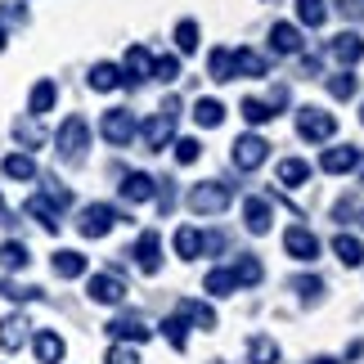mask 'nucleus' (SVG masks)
I'll return each instance as SVG.
<instances>
[{
  "label": "nucleus",
  "instance_id": "18",
  "mask_svg": "<svg viewBox=\"0 0 364 364\" xmlns=\"http://www.w3.org/2000/svg\"><path fill=\"white\" fill-rule=\"evenodd\" d=\"M54 100H59V86H54L50 77H41L32 86V100H27V117H46L54 108Z\"/></svg>",
  "mask_w": 364,
  "mask_h": 364
},
{
  "label": "nucleus",
  "instance_id": "47",
  "mask_svg": "<svg viewBox=\"0 0 364 364\" xmlns=\"http://www.w3.org/2000/svg\"><path fill=\"white\" fill-rule=\"evenodd\" d=\"M311 364H338V360H333V355H315Z\"/></svg>",
  "mask_w": 364,
  "mask_h": 364
},
{
  "label": "nucleus",
  "instance_id": "13",
  "mask_svg": "<svg viewBox=\"0 0 364 364\" xmlns=\"http://www.w3.org/2000/svg\"><path fill=\"white\" fill-rule=\"evenodd\" d=\"M32 351H36V360H41V364H63L68 346H63V338H59L54 328H41L36 338H32Z\"/></svg>",
  "mask_w": 364,
  "mask_h": 364
},
{
  "label": "nucleus",
  "instance_id": "34",
  "mask_svg": "<svg viewBox=\"0 0 364 364\" xmlns=\"http://www.w3.org/2000/svg\"><path fill=\"white\" fill-rule=\"evenodd\" d=\"M328 18V0H297V23L301 27H324Z\"/></svg>",
  "mask_w": 364,
  "mask_h": 364
},
{
  "label": "nucleus",
  "instance_id": "12",
  "mask_svg": "<svg viewBox=\"0 0 364 364\" xmlns=\"http://www.w3.org/2000/svg\"><path fill=\"white\" fill-rule=\"evenodd\" d=\"M108 333H113L117 342H149V338H153V328H149V324H144V319H139L135 311H131V315L108 319Z\"/></svg>",
  "mask_w": 364,
  "mask_h": 364
},
{
  "label": "nucleus",
  "instance_id": "28",
  "mask_svg": "<svg viewBox=\"0 0 364 364\" xmlns=\"http://www.w3.org/2000/svg\"><path fill=\"white\" fill-rule=\"evenodd\" d=\"M0 171L9 180H36V162H32V153H9V158L0 162Z\"/></svg>",
  "mask_w": 364,
  "mask_h": 364
},
{
  "label": "nucleus",
  "instance_id": "23",
  "mask_svg": "<svg viewBox=\"0 0 364 364\" xmlns=\"http://www.w3.org/2000/svg\"><path fill=\"white\" fill-rule=\"evenodd\" d=\"M27 342V319L23 315H5L0 319V351H18Z\"/></svg>",
  "mask_w": 364,
  "mask_h": 364
},
{
  "label": "nucleus",
  "instance_id": "42",
  "mask_svg": "<svg viewBox=\"0 0 364 364\" xmlns=\"http://www.w3.org/2000/svg\"><path fill=\"white\" fill-rule=\"evenodd\" d=\"M328 95H333V100H351V95H355V77L351 73H333L328 77Z\"/></svg>",
  "mask_w": 364,
  "mask_h": 364
},
{
  "label": "nucleus",
  "instance_id": "2",
  "mask_svg": "<svg viewBox=\"0 0 364 364\" xmlns=\"http://www.w3.org/2000/svg\"><path fill=\"white\" fill-rule=\"evenodd\" d=\"M135 135L144 139V149H149V153H162V149L176 139V100H166V104L158 108V113H153L144 126H139Z\"/></svg>",
  "mask_w": 364,
  "mask_h": 364
},
{
  "label": "nucleus",
  "instance_id": "44",
  "mask_svg": "<svg viewBox=\"0 0 364 364\" xmlns=\"http://www.w3.org/2000/svg\"><path fill=\"white\" fill-rule=\"evenodd\" d=\"M203 158V144L198 139H176V162L180 166H189V162H198Z\"/></svg>",
  "mask_w": 364,
  "mask_h": 364
},
{
  "label": "nucleus",
  "instance_id": "19",
  "mask_svg": "<svg viewBox=\"0 0 364 364\" xmlns=\"http://www.w3.org/2000/svg\"><path fill=\"white\" fill-rule=\"evenodd\" d=\"M230 63H234V77H265L270 73L265 54H257V50H230Z\"/></svg>",
  "mask_w": 364,
  "mask_h": 364
},
{
  "label": "nucleus",
  "instance_id": "48",
  "mask_svg": "<svg viewBox=\"0 0 364 364\" xmlns=\"http://www.w3.org/2000/svg\"><path fill=\"white\" fill-rule=\"evenodd\" d=\"M5 41H9V32H5V23H0V50H5Z\"/></svg>",
  "mask_w": 364,
  "mask_h": 364
},
{
  "label": "nucleus",
  "instance_id": "22",
  "mask_svg": "<svg viewBox=\"0 0 364 364\" xmlns=\"http://www.w3.org/2000/svg\"><path fill=\"white\" fill-rule=\"evenodd\" d=\"M270 50L274 54H301V32L292 23H274L270 27Z\"/></svg>",
  "mask_w": 364,
  "mask_h": 364
},
{
  "label": "nucleus",
  "instance_id": "43",
  "mask_svg": "<svg viewBox=\"0 0 364 364\" xmlns=\"http://www.w3.org/2000/svg\"><path fill=\"white\" fill-rule=\"evenodd\" d=\"M0 297H9V301H36V297H46L41 288H18V284H9V279H0Z\"/></svg>",
  "mask_w": 364,
  "mask_h": 364
},
{
  "label": "nucleus",
  "instance_id": "20",
  "mask_svg": "<svg viewBox=\"0 0 364 364\" xmlns=\"http://www.w3.org/2000/svg\"><path fill=\"white\" fill-rule=\"evenodd\" d=\"M50 265H54V274H59V279H81V274H86V257L73 252V247H59L50 257Z\"/></svg>",
  "mask_w": 364,
  "mask_h": 364
},
{
  "label": "nucleus",
  "instance_id": "40",
  "mask_svg": "<svg viewBox=\"0 0 364 364\" xmlns=\"http://www.w3.org/2000/svg\"><path fill=\"white\" fill-rule=\"evenodd\" d=\"M176 46H180V54H193V50H198V23H193V18H185V23L176 27Z\"/></svg>",
  "mask_w": 364,
  "mask_h": 364
},
{
  "label": "nucleus",
  "instance_id": "10",
  "mask_svg": "<svg viewBox=\"0 0 364 364\" xmlns=\"http://www.w3.org/2000/svg\"><path fill=\"white\" fill-rule=\"evenodd\" d=\"M149 77H153V54L144 46H131L126 50V63H122V86H139Z\"/></svg>",
  "mask_w": 364,
  "mask_h": 364
},
{
  "label": "nucleus",
  "instance_id": "36",
  "mask_svg": "<svg viewBox=\"0 0 364 364\" xmlns=\"http://www.w3.org/2000/svg\"><path fill=\"white\" fill-rule=\"evenodd\" d=\"M239 113H243V122H252V126H265V122H274V117H279L265 100H243V104H239Z\"/></svg>",
  "mask_w": 364,
  "mask_h": 364
},
{
  "label": "nucleus",
  "instance_id": "45",
  "mask_svg": "<svg viewBox=\"0 0 364 364\" xmlns=\"http://www.w3.org/2000/svg\"><path fill=\"white\" fill-rule=\"evenodd\" d=\"M292 288H297L301 297H319V292H324V279H319V274H301V279H292Z\"/></svg>",
  "mask_w": 364,
  "mask_h": 364
},
{
  "label": "nucleus",
  "instance_id": "15",
  "mask_svg": "<svg viewBox=\"0 0 364 364\" xmlns=\"http://www.w3.org/2000/svg\"><path fill=\"white\" fill-rule=\"evenodd\" d=\"M122 198L126 203H149V198H158V180L144 176V171H131L122 180Z\"/></svg>",
  "mask_w": 364,
  "mask_h": 364
},
{
  "label": "nucleus",
  "instance_id": "33",
  "mask_svg": "<svg viewBox=\"0 0 364 364\" xmlns=\"http://www.w3.org/2000/svg\"><path fill=\"white\" fill-rule=\"evenodd\" d=\"M14 139H18L23 149H41V144H46V131L36 126V117H18V122H14Z\"/></svg>",
  "mask_w": 364,
  "mask_h": 364
},
{
  "label": "nucleus",
  "instance_id": "3",
  "mask_svg": "<svg viewBox=\"0 0 364 364\" xmlns=\"http://www.w3.org/2000/svg\"><path fill=\"white\" fill-rule=\"evenodd\" d=\"M230 203H234V193L220 180H203V185L189 189V212H198V216H220Z\"/></svg>",
  "mask_w": 364,
  "mask_h": 364
},
{
  "label": "nucleus",
  "instance_id": "8",
  "mask_svg": "<svg viewBox=\"0 0 364 364\" xmlns=\"http://www.w3.org/2000/svg\"><path fill=\"white\" fill-rule=\"evenodd\" d=\"M284 252H288L292 261H315L319 257V239L306 225H288L284 230Z\"/></svg>",
  "mask_w": 364,
  "mask_h": 364
},
{
  "label": "nucleus",
  "instance_id": "4",
  "mask_svg": "<svg viewBox=\"0 0 364 364\" xmlns=\"http://www.w3.org/2000/svg\"><path fill=\"white\" fill-rule=\"evenodd\" d=\"M297 135L301 139H311V144H324V139L338 135V117L324 113V108H297Z\"/></svg>",
  "mask_w": 364,
  "mask_h": 364
},
{
  "label": "nucleus",
  "instance_id": "6",
  "mask_svg": "<svg viewBox=\"0 0 364 364\" xmlns=\"http://www.w3.org/2000/svg\"><path fill=\"white\" fill-rule=\"evenodd\" d=\"M135 131H139V122L126 113V108H108V113L100 117V135L108 139V144H117V149H122V144H131Z\"/></svg>",
  "mask_w": 364,
  "mask_h": 364
},
{
  "label": "nucleus",
  "instance_id": "51",
  "mask_svg": "<svg viewBox=\"0 0 364 364\" xmlns=\"http://www.w3.org/2000/svg\"><path fill=\"white\" fill-rule=\"evenodd\" d=\"M360 220H364V207H360Z\"/></svg>",
  "mask_w": 364,
  "mask_h": 364
},
{
  "label": "nucleus",
  "instance_id": "7",
  "mask_svg": "<svg viewBox=\"0 0 364 364\" xmlns=\"http://www.w3.org/2000/svg\"><path fill=\"white\" fill-rule=\"evenodd\" d=\"M230 158H234V166H239V171H257V166L270 158V144H265L261 135H239V139H234V153H230Z\"/></svg>",
  "mask_w": 364,
  "mask_h": 364
},
{
  "label": "nucleus",
  "instance_id": "9",
  "mask_svg": "<svg viewBox=\"0 0 364 364\" xmlns=\"http://www.w3.org/2000/svg\"><path fill=\"white\" fill-rule=\"evenodd\" d=\"M131 257H135V265L144 274H158L162 270V239H158V230H144V234H139Z\"/></svg>",
  "mask_w": 364,
  "mask_h": 364
},
{
  "label": "nucleus",
  "instance_id": "39",
  "mask_svg": "<svg viewBox=\"0 0 364 364\" xmlns=\"http://www.w3.org/2000/svg\"><path fill=\"white\" fill-rule=\"evenodd\" d=\"M185 328H189V319L185 315H171V319H166V324H162V333H166V342H171L176 346V351H185Z\"/></svg>",
  "mask_w": 364,
  "mask_h": 364
},
{
  "label": "nucleus",
  "instance_id": "50",
  "mask_svg": "<svg viewBox=\"0 0 364 364\" xmlns=\"http://www.w3.org/2000/svg\"><path fill=\"white\" fill-rule=\"evenodd\" d=\"M360 122H364V108H360Z\"/></svg>",
  "mask_w": 364,
  "mask_h": 364
},
{
  "label": "nucleus",
  "instance_id": "21",
  "mask_svg": "<svg viewBox=\"0 0 364 364\" xmlns=\"http://www.w3.org/2000/svg\"><path fill=\"white\" fill-rule=\"evenodd\" d=\"M243 220H247V230H252V234H270L274 207L265 203V198H247V207H243Z\"/></svg>",
  "mask_w": 364,
  "mask_h": 364
},
{
  "label": "nucleus",
  "instance_id": "46",
  "mask_svg": "<svg viewBox=\"0 0 364 364\" xmlns=\"http://www.w3.org/2000/svg\"><path fill=\"white\" fill-rule=\"evenodd\" d=\"M108 364H139V351H135V346H126V342H117L113 351H108Z\"/></svg>",
  "mask_w": 364,
  "mask_h": 364
},
{
  "label": "nucleus",
  "instance_id": "17",
  "mask_svg": "<svg viewBox=\"0 0 364 364\" xmlns=\"http://www.w3.org/2000/svg\"><path fill=\"white\" fill-rule=\"evenodd\" d=\"M328 50H333V59H342L346 68H351V63L364 59V36H360V32H338Z\"/></svg>",
  "mask_w": 364,
  "mask_h": 364
},
{
  "label": "nucleus",
  "instance_id": "14",
  "mask_svg": "<svg viewBox=\"0 0 364 364\" xmlns=\"http://www.w3.org/2000/svg\"><path fill=\"white\" fill-rule=\"evenodd\" d=\"M319 166H324L328 176H351L355 166H360V149H324V158H319Z\"/></svg>",
  "mask_w": 364,
  "mask_h": 364
},
{
  "label": "nucleus",
  "instance_id": "24",
  "mask_svg": "<svg viewBox=\"0 0 364 364\" xmlns=\"http://www.w3.org/2000/svg\"><path fill=\"white\" fill-rule=\"evenodd\" d=\"M333 257H338L346 270H355V265H364V243L355 234H338V239H333Z\"/></svg>",
  "mask_w": 364,
  "mask_h": 364
},
{
  "label": "nucleus",
  "instance_id": "25",
  "mask_svg": "<svg viewBox=\"0 0 364 364\" xmlns=\"http://www.w3.org/2000/svg\"><path fill=\"white\" fill-rule=\"evenodd\" d=\"M86 81H90V90L108 95V90H117V86H122V68H117V63H95Z\"/></svg>",
  "mask_w": 364,
  "mask_h": 364
},
{
  "label": "nucleus",
  "instance_id": "38",
  "mask_svg": "<svg viewBox=\"0 0 364 364\" xmlns=\"http://www.w3.org/2000/svg\"><path fill=\"white\" fill-rule=\"evenodd\" d=\"M234 288H239V284H234V274H230V270H212V274L203 279V292H212V297H230Z\"/></svg>",
  "mask_w": 364,
  "mask_h": 364
},
{
  "label": "nucleus",
  "instance_id": "11",
  "mask_svg": "<svg viewBox=\"0 0 364 364\" xmlns=\"http://www.w3.org/2000/svg\"><path fill=\"white\" fill-rule=\"evenodd\" d=\"M86 292H90V301H95V306H117V301L126 297V284H122L117 274H90Z\"/></svg>",
  "mask_w": 364,
  "mask_h": 364
},
{
  "label": "nucleus",
  "instance_id": "49",
  "mask_svg": "<svg viewBox=\"0 0 364 364\" xmlns=\"http://www.w3.org/2000/svg\"><path fill=\"white\" fill-rule=\"evenodd\" d=\"M0 220H5V198H0Z\"/></svg>",
  "mask_w": 364,
  "mask_h": 364
},
{
  "label": "nucleus",
  "instance_id": "41",
  "mask_svg": "<svg viewBox=\"0 0 364 364\" xmlns=\"http://www.w3.org/2000/svg\"><path fill=\"white\" fill-rule=\"evenodd\" d=\"M153 77L166 81V86H171V81H180V59H176V54H162V59H153Z\"/></svg>",
  "mask_w": 364,
  "mask_h": 364
},
{
  "label": "nucleus",
  "instance_id": "5",
  "mask_svg": "<svg viewBox=\"0 0 364 364\" xmlns=\"http://www.w3.org/2000/svg\"><path fill=\"white\" fill-rule=\"evenodd\" d=\"M113 225H117V212L108 203H86V207H81V216H77L81 239H108Z\"/></svg>",
  "mask_w": 364,
  "mask_h": 364
},
{
  "label": "nucleus",
  "instance_id": "1",
  "mask_svg": "<svg viewBox=\"0 0 364 364\" xmlns=\"http://www.w3.org/2000/svg\"><path fill=\"white\" fill-rule=\"evenodd\" d=\"M54 144H59V158H63V162H81V158H86V149H90V122L81 117V113L63 117L59 135H54Z\"/></svg>",
  "mask_w": 364,
  "mask_h": 364
},
{
  "label": "nucleus",
  "instance_id": "37",
  "mask_svg": "<svg viewBox=\"0 0 364 364\" xmlns=\"http://www.w3.org/2000/svg\"><path fill=\"white\" fill-rule=\"evenodd\" d=\"M207 68H212V81H234V63H230V50L216 46L207 54Z\"/></svg>",
  "mask_w": 364,
  "mask_h": 364
},
{
  "label": "nucleus",
  "instance_id": "31",
  "mask_svg": "<svg viewBox=\"0 0 364 364\" xmlns=\"http://www.w3.org/2000/svg\"><path fill=\"white\" fill-rule=\"evenodd\" d=\"M306 180H311V162H301V158H284L279 162V185H306Z\"/></svg>",
  "mask_w": 364,
  "mask_h": 364
},
{
  "label": "nucleus",
  "instance_id": "27",
  "mask_svg": "<svg viewBox=\"0 0 364 364\" xmlns=\"http://www.w3.org/2000/svg\"><path fill=\"white\" fill-rule=\"evenodd\" d=\"M0 265H5V270H27V265H32V252H27V243L5 239V243H0Z\"/></svg>",
  "mask_w": 364,
  "mask_h": 364
},
{
  "label": "nucleus",
  "instance_id": "30",
  "mask_svg": "<svg viewBox=\"0 0 364 364\" xmlns=\"http://www.w3.org/2000/svg\"><path fill=\"white\" fill-rule=\"evenodd\" d=\"M230 274H234V284H239V288H252V284H261V274H265V270H261V261H257V257H247V252H243V257L234 261V270H230Z\"/></svg>",
  "mask_w": 364,
  "mask_h": 364
},
{
  "label": "nucleus",
  "instance_id": "16",
  "mask_svg": "<svg viewBox=\"0 0 364 364\" xmlns=\"http://www.w3.org/2000/svg\"><path fill=\"white\" fill-rule=\"evenodd\" d=\"M23 212L32 216V220H36L41 230H50V234H54V230L63 225V220H59V207H54V203L46 198V193H36V198H27V207H23Z\"/></svg>",
  "mask_w": 364,
  "mask_h": 364
},
{
  "label": "nucleus",
  "instance_id": "29",
  "mask_svg": "<svg viewBox=\"0 0 364 364\" xmlns=\"http://www.w3.org/2000/svg\"><path fill=\"white\" fill-rule=\"evenodd\" d=\"M247 360L252 364H279V342L265 338V333H257V338L247 342Z\"/></svg>",
  "mask_w": 364,
  "mask_h": 364
},
{
  "label": "nucleus",
  "instance_id": "35",
  "mask_svg": "<svg viewBox=\"0 0 364 364\" xmlns=\"http://www.w3.org/2000/svg\"><path fill=\"white\" fill-rule=\"evenodd\" d=\"M193 122L212 131V126L225 122V104H220V100H198V104H193Z\"/></svg>",
  "mask_w": 364,
  "mask_h": 364
},
{
  "label": "nucleus",
  "instance_id": "26",
  "mask_svg": "<svg viewBox=\"0 0 364 364\" xmlns=\"http://www.w3.org/2000/svg\"><path fill=\"white\" fill-rule=\"evenodd\" d=\"M176 257H180V261H193V257H203V230H193V225H180V230H176Z\"/></svg>",
  "mask_w": 364,
  "mask_h": 364
},
{
  "label": "nucleus",
  "instance_id": "32",
  "mask_svg": "<svg viewBox=\"0 0 364 364\" xmlns=\"http://www.w3.org/2000/svg\"><path fill=\"white\" fill-rule=\"evenodd\" d=\"M180 315H185L189 324H198L203 333L216 328V311H212V306H203V301H180Z\"/></svg>",
  "mask_w": 364,
  "mask_h": 364
}]
</instances>
